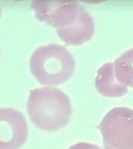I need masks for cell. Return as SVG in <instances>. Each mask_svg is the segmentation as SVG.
I'll return each instance as SVG.
<instances>
[{
	"mask_svg": "<svg viewBox=\"0 0 133 149\" xmlns=\"http://www.w3.org/2000/svg\"><path fill=\"white\" fill-rule=\"evenodd\" d=\"M69 98L59 88L41 87L30 91L27 113L37 127L57 131L67 125L72 114Z\"/></svg>",
	"mask_w": 133,
	"mask_h": 149,
	"instance_id": "1",
	"label": "cell"
},
{
	"mask_svg": "<svg viewBox=\"0 0 133 149\" xmlns=\"http://www.w3.org/2000/svg\"><path fill=\"white\" fill-rule=\"evenodd\" d=\"M30 71L41 85L58 86L72 77L73 56L64 46L49 44L37 47L30 59Z\"/></svg>",
	"mask_w": 133,
	"mask_h": 149,
	"instance_id": "2",
	"label": "cell"
},
{
	"mask_svg": "<svg viewBox=\"0 0 133 149\" xmlns=\"http://www.w3.org/2000/svg\"><path fill=\"white\" fill-rule=\"evenodd\" d=\"M107 149H133V109L114 107L99 124Z\"/></svg>",
	"mask_w": 133,
	"mask_h": 149,
	"instance_id": "3",
	"label": "cell"
},
{
	"mask_svg": "<svg viewBox=\"0 0 133 149\" xmlns=\"http://www.w3.org/2000/svg\"><path fill=\"white\" fill-rule=\"evenodd\" d=\"M80 6L76 1H34L31 4L35 17L56 30L72 26L78 17Z\"/></svg>",
	"mask_w": 133,
	"mask_h": 149,
	"instance_id": "4",
	"label": "cell"
},
{
	"mask_svg": "<svg viewBox=\"0 0 133 149\" xmlns=\"http://www.w3.org/2000/svg\"><path fill=\"white\" fill-rule=\"evenodd\" d=\"M27 123L20 112L0 109V149H20L27 139Z\"/></svg>",
	"mask_w": 133,
	"mask_h": 149,
	"instance_id": "5",
	"label": "cell"
},
{
	"mask_svg": "<svg viewBox=\"0 0 133 149\" xmlns=\"http://www.w3.org/2000/svg\"><path fill=\"white\" fill-rule=\"evenodd\" d=\"M58 35L67 45L79 46L90 40L94 33V23L90 14L80 6L76 20L69 27L57 30Z\"/></svg>",
	"mask_w": 133,
	"mask_h": 149,
	"instance_id": "6",
	"label": "cell"
},
{
	"mask_svg": "<svg viewBox=\"0 0 133 149\" xmlns=\"http://www.w3.org/2000/svg\"><path fill=\"white\" fill-rule=\"evenodd\" d=\"M94 84L97 91L105 97L120 98L128 92V87L119 83L116 79L114 62L105 63L99 68Z\"/></svg>",
	"mask_w": 133,
	"mask_h": 149,
	"instance_id": "7",
	"label": "cell"
},
{
	"mask_svg": "<svg viewBox=\"0 0 133 149\" xmlns=\"http://www.w3.org/2000/svg\"><path fill=\"white\" fill-rule=\"evenodd\" d=\"M114 65V74L119 83L133 88V47L119 56Z\"/></svg>",
	"mask_w": 133,
	"mask_h": 149,
	"instance_id": "8",
	"label": "cell"
},
{
	"mask_svg": "<svg viewBox=\"0 0 133 149\" xmlns=\"http://www.w3.org/2000/svg\"><path fill=\"white\" fill-rule=\"evenodd\" d=\"M0 15H1V9H0Z\"/></svg>",
	"mask_w": 133,
	"mask_h": 149,
	"instance_id": "9",
	"label": "cell"
}]
</instances>
